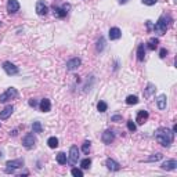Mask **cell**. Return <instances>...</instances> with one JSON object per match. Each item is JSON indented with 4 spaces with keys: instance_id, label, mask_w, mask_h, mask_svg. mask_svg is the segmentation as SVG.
I'll return each instance as SVG.
<instances>
[{
    "instance_id": "8992f818",
    "label": "cell",
    "mask_w": 177,
    "mask_h": 177,
    "mask_svg": "<svg viewBox=\"0 0 177 177\" xmlns=\"http://www.w3.org/2000/svg\"><path fill=\"white\" fill-rule=\"evenodd\" d=\"M79 161V148L76 145H72L69 148V156H68V162L71 165H76Z\"/></svg>"
},
{
    "instance_id": "ffe728a7",
    "label": "cell",
    "mask_w": 177,
    "mask_h": 177,
    "mask_svg": "<svg viewBox=\"0 0 177 177\" xmlns=\"http://www.w3.org/2000/svg\"><path fill=\"white\" fill-rule=\"evenodd\" d=\"M166 95L165 94H161L159 97H158L156 100V105H158V108L161 109V111H163V109H166Z\"/></svg>"
},
{
    "instance_id": "8d00e7d4",
    "label": "cell",
    "mask_w": 177,
    "mask_h": 177,
    "mask_svg": "<svg viewBox=\"0 0 177 177\" xmlns=\"http://www.w3.org/2000/svg\"><path fill=\"white\" fill-rule=\"evenodd\" d=\"M121 119H122L121 115H115V116H112V118H111V121L112 122H118V121H121Z\"/></svg>"
},
{
    "instance_id": "e575fe53",
    "label": "cell",
    "mask_w": 177,
    "mask_h": 177,
    "mask_svg": "<svg viewBox=\"0 0 177 177\" xmlns=\"http://www.w3.org/2000/svg\"><path fill=\"white\" fill-rule=\"evenodd\" d=\"M166 56H167V50L166 49H162L161 51H159V57H161V58H165Z\"/></svg>"
},
{
    "instance_id": "cb8c5ba5",
    "label": "cell",
    "mask_w": 177,
    "mask_h": 177,
    "mask_svg": "<svg viewBox=\"0 0 177 177\" xmlns=\"http://www.w3.org/2000/svg\"><path fill=\"white\" fill-rule=\"evenodd\" d=\"M137 102H138L137 95H127V98H126V104L127 105H136Z\"/></svg>"
},
{
    "instance_id": "d6a6232c",
    "label": "cell",
    "mask_w": 177,
    "mask_h": 177,
    "mask_svg": "<svg viewBox=\"0 0 177 177\" xmlns=\"http://www.w3.org/2000/svg\"><path fill=\"white\" fill-rule=\"evenodd\" d=\"M104 44H105L104 39H102V37H100L98 43H97V50H98V51H102V49H104Z\"/></svg>"
},
{
    "instance_id": "277c9868",
    "label": "cell",
    "mask_w": 177,
    "mask_h": 177,
    "mask_svg": "<svg viewBox=\"0 0 177 177\" xmlns=\"http://www.w3.org/2000/svg\"><path fill=\"white\" fill-rule=\"evenodd\" d=\"M17 95H18V92H17L15 87H8L4 93L0 94V102H7L8 100H13V98H17Z\"/></svg>"
},
{
    "instance_id": "e0dca14e",
    "label": "cell",
    "mask_w": 177,
    "mask_h": 177,
    "mask_svg": "<svg viewBox=\"0 0 177 177\" xmlns=\"http://www.w3.org/2000/svg\"><path fill=\"white\" fill-rule=\"evenodd\" d=\"M108 36L111 40H118L122 37V31L119 29V28H116V26H114V28H111L109 29V33H108Z\"/></svg>"
},
{
    "instance_id": "3957f363",
    "label": "cell",
    "mask_w": 177,
    "mask_h": 177,
    "mask_svg": "<svg viewBox=\"0 0 177 177\" xmlns=\"http://www.w3.org/2000/svg\"><path fill=\"white\" fill-rule=\"evenodd\" d=\"M24 166V159H14V161H8L6 163V167H4V172L7 174H11L17 170V169H20V167Z\"/></svg>"
},
{
    "instance_id": "6da1fadb",
    "label": "cell",
    "mask_w": 177,
    "mask_h": 177,
    "mask_svg": "<svg viewBox=\"0 0 177 177\" xmlns=\"http://www.w3.org/2000/svg\"><path fill=\"white\" fill-rule=\"evenodd\" d=\"M173 138H174V133L172 130H169L167 127H159L155 131V140L166 148H169L172 145Z\"/></svg>"
},
{
    "instance_id": "484cf974",
    "label": "cell",
    "mask_w": 177,
    "mask_h": 177,
    "mask_svg": "<svg viewBox=\"0 0 177 177\" xmlns=\"http://www.w3.org/2000/svg\"><path fill=\"white\" fill-rule=\"evenodd\" d=\"M43 130V126L40 122H33V125H32V131L33 133H42Z\"/></svg>"
},
{
    "instance_id": "d4e9b609",
    "label": "cell",
    "mask_w": 177,
    "mask_h": 177,
    "mask_svg": "<svg viewBox=\"0 0 177 177\" xmlns=\"http://www.w3.org/2000/svg\"><path fill=\"white\" fill-rule=\"evenodd\" d=\"M162 158H163V155H162L161 152H158V154H155V155H152V156L147 158V159H145V162H156V161H161Z\"/></svg>"
},
{
    "instance_id": "f35d334b",
    "label": "cell",
    "mask_w": 177,
    "mask_h": 177,
    "mask_svg": "<svg viewBox=\"0 0 177 177\" xmlns=\"http://www.w3.org/2000/svg\"><path fill=\"white\" fill-rule=\"evenodd\" d=\"M172 131H173V133H176V131H177V125H174V126H173V129H172Z\"/></svg>"
},
{
    "instance_id": "9c48e42d",
    "label": "cell",
    "mask_w": 177,
    "mask_h": 177,
    "mask_svg": "<svg viewBox=\"0 0 177 177\" xmlns=\"http://www.w3.org/2000/svg\"><path fill=\"white\" fill-rule=\"evenodd\" d=\"M36 13H37V15H40V17L47 15V13H49V7H47V4L44 3L43 0H39L36 3Z\"/></svg>"
},
{
    "instance_id": "5b68a950",
    "label": "cell",
    "mask_w": 177,
    "mask_h": 177,
    "mask_svg": "<svg viewBox=\"0 0 177 177\" xmlns=\"http://www.w3.org/2000/svg\"><path fill=\"white\" fill-rule=\"evenodd\" d=\"M3 69H4V72H6L7 75H10V76L18 75V72H20L18 66H15L13 63H10V61H6V63H3Z\"/></svg>"
},
{
    "instance_id": "5bb4252c",
    "label": "cell",
    "mask_w": 177,
    "mask_h": 177,
    "mask_svg": "<svg viewBox=\"0 0 177 177\" xmlns=\"http://www.w3.org/2000/svg\"><path fill=\"white\" fill-rule=\"evenodd\" d=\"M148 116H150L148 111H145V109H141V111H138V114H137V118H136V122H137L138 125H144L145 122L148 121Z\"/></svg>"
},
{
    "instance_id": "4316f807",
    "label": "cell",
    "mask_w": 177,
    "mask_h": 177,
    "mask_svg": "<svg viewBox=\"0 0 177 177\" xmlns=\"http://www.w3.org/2000/svg\"><path fill=\"white\" fill-rule=\"evenodd\" d=\"M47 144H49L50 148H57L58 147V138L57 137H50L47 140Z\"/></svg>"
},
{
    "instance_id": "d6986e66",
    "label": "cell",
    "mask_w": 177,
    "mask_h": 177,
    "mask_svg": "<svg viewBox=\"0 0 177 177\" xmlns=\"http://www.w3.org/2000/svg\"><path fill=\"white\" fill-rule=\"evenodd\" d=\"M145 58V46L144 43H140L137 47V60L138 61H144Z\"/></svg>"
},
{
    "instance_id": "74e56055",
    "label": "cell",
    "mask_w": 177,
    "mask_h": 177,
    "mask_svg": "<svg viewBox=\"0 0 177 177\" xmlns=\"http://www.w3.org/2000/svg\"><path fill=\"white\" fill-rule=\"evenodd\" d=\"M127 2H129V0H119V3H121V4H126Z\"/></svg>"
},
{
    "instance_id": "44dd1931",
    "label": "cell",
    "mask_w": 177,
    "mask_h": 177,
    "mask_svg": "<svg viewBox=\"0 0 177 177\" xmlns=\"http://www.w3.org/2000/svg\"><path fill=\"white\" fill-rule=\"evenodd\" d=\"M155 90H156L155 85H152V83H148L147 88H144V97H145V98H150V97H151V95L155 93Z\"/></svg>"
},
{
    "instance_id": "83f0119b",
    "label": "cell",
    "mask_w": 177,
    "mask_h": 177,
    "mask_svg": "<svg viewBox=\"0 0 177 177\" xmlns=\"http://www.w3.org/2000/svg\"><path fill=\"white\" fill-rule=\"evenodd\" d=\"M97 109H98L100 112H105L107 109H108V105H107L105 101H100L98 104H97Z\"/></svg>"
},
{
    "instance_id": "d590c367",
    "label": "cell",
    "mask_w": 177,
    "mask_h": 177,
    "mask_svg": "<svg viewBox=\"0 0 177 177\" xmlns=\"http://www.w3.org/2000/svg\"><path fill=\"white\" fill-rule=\"evenodd\" d=\"M29 105H31V107H33V108H35V107H36V105H37V101H36V100H35V98H31V100H29Z\"/></svg>"
},
{
    "instance_id": "603a6c76",
    "label": "cell",
    "mask_w": 177,
    "mask_h": 177,
    "mask_svg": "<svg viewBox=\"0 0 177 177\" xmlns=\"http://www.w3.org/2000/svg\"><path fill=\"white\" fill-rule=\"evenodd\" d=\"M66 161H68V158H66V154H64V152H60V154L57 155V162H58L60 165H65Z\"/></svg>"
},
{
    "instance_id": "4dcf8cb0",
    "label": "cell",
    "mask_w": 177,
    "mask_h": 177,
    "mask_svg": "<svg viewBox=\"0 0 177 177\" xmlns=\"http://www.w3.org/2000/svg\"><path fill=\"white\" fill-rule=\"evenodd\" d=\"M71 174L75 177H83V172L80 169H76V167H73L72 170H71Z\"/></svg>"
},
{
    "instance_id": "f1b7e54d",
    "label": "cell",
    "mask_w": 177,
    "mask_h": 177,
    "mask_svg": "<svg viewBox=\"0 0 177 177\" xmlns=\"http://www.w3.org/2000/svg\"><path fill=\"white\" fill-rule=\"evenodd\" d=\"M90 165H92V159H90V158H86V159H83V161L80 162L82 169H88V167H90Z\"/></svg>"
},
{
    "instance_id": "f546056e",
    "label": "cell",
    "mask_w": 177,
    "mask_h": 177,
    "mask_svg": "<svg viewBox=\"0 0 177 177\" xmlns=\"http://www.w3.org/2000/svg\"><path fill=\"white\" fill-rule=\"evenodd\" d=\"M90 144H92L90 141H85V143H83V145H82V151L85 152L86 155H87L88 151H90Z\"/></svg>"
},
{
    "instance_id": "ac0fdd59",
    "label": "cell",
    "mask_w": 177,
    "mask_h": 177,
    "mask_svg": "<svg viewBox=\"0 0 177 177\" xmlns=\"http://www.w3.org/2000/svg\"><path fill=\"white\" fill-rule=\"evenodd\" d=\"M39 108L42 112H49L51 109V102H50L49 98H43L39 104Z\"/></svg>"
},
{
    "instance_id": "ba28073f",
    "label": "cell",
    "mask_w": 177,
    "mask_h": 177,
    "mask_svg": "<svg viewBox=\"0 0 177 177\" xmlns=\"http://www.w3.org/2000/svg\"><path fill=\"white\" fill-rule=\"evenodd\" d=\"M69 8H71V6H69V4H64L63 7L54 6V7H53V13H54V15H56V17H58V18H64V17H66Z\"/></svg>"
},
{
    "instance_id": "52a82bcc",
    "label": "cell",
    "mask_w": 177,
    "mask_h": 177,
    "mask_svg": "<svg viewBox=\"0 0 177 177\" xmlns=\"http://www.w3.org/2000/svg\"><path fill=\"white\" fill-rule=\"evenodd\" d=\"M35 144H36V138H35V136H33L32 133H28V134L22 138V145L26 150H32V148L35 147Z\"/></svg>"
},
{
    "instance_id": "8fae6325",
    "label": "cell",
    "mask_w": 177,
    "mask_h": 177,
    "mask_svg": "<svg viewBox=\"0 0 177 177\" xmlns=\"http://www.w3.org/2000/svg\"><path fill=\"white\" fill-rule=\"evenodd\" d=\"M80 64H82V60L78 58V57H73L66 63V69L68 71H75V69H78L80 66Z\"/></svg>"
},
{
    "instance_id": "30bf717a",
    "label": "cell",
    "mask_w": 177,
    "mask_h": 177,
    "mask_svg": "<svg viewBox=\"0 0 177 177\" xmlns=\"http://www.w3.org/2000/svg\"><path fill=\"white\" fill-rule=\"evenodd\" d=\"M7 11L8 14H15L20 11V3L18 0H8L7 2Z\"/></svg>"
},
{
    "instance_id": "7a4b0ae2",
    "label": "cell",
    "mask_w": 177,
    "mask_h": 177,
    "mask_svg": "<svg viewBox=\"0 0 177 177\" xmlns=\"http://www.w3.org/2000/svg\"><path fill=\"white\" fill-rule=\"evenodd\" d=\"M172 21L173 20H172V17L169 15V14H162V15L159 17V20L156 21V24L154 25V32L158 33L159 36L165 35L166 31L169 29V25H170Z\"/></svg>"
},
{
    "instance_id": "7402d4cb",
    "label": "cell",
    "mask_w": 177,
    "mask_h": 177,
    "mask_svg": "<svg viewBox=\"0 0 177 177\" xmlns=\"http://www.w3.org/2000/svg\"><path fill=\"white\" fill-rule=\"evenodd\" d=\"M159 44V39L158 37H151V39L148 40V49L150 50H155Z\"/></svg>"
},
{
    "instance_id": "7c38bea8",
    "label": "cell",
    "mask_w": 177,
    "mask_h": 177,
    "mask_svg": "<svg viewBox=\"0 0 177 177\" xmlns=\"http://www.w3.org/2000/svg\"><path fill=\"white\" fill-rule=\"evenodd\" d=\"M101 140L104 144H111L112 141L115 140V133L112 130H105L101 136Z\"/></svg>"
},
{
    "instance_id": "1f68e13d",
    "label": "cell",
    "mask_w": 177,
    "mask_h": 177,
    "mask_svg": "<svg viewBox=\"0 0 177 177\" xmlns=\"http://www.w3.org/2000/svg\"><path fill=\"white\" fill-rule=\"evenodd\" d=\"M127 129H129V131H133V133H134L137 126H136V123L133 121H127Z\"/></svg>"
},
{
    "instance_id": "4fadbf2b",
    "label": "cell",
    "mask_w": 177,
    "mask_h": 177,
    "mask_svg": "<svg viewBox=\"0 0 177 177\" xmlns=\"http://www.w3.org/2000/svg\"><path fill=\"white\" fill-rule=\"evenodd\" d=\"M105 166H107V169H108V170H111V172L121 170V165L115 161V159H111V158H108V159H107V162H105Z\"/></svg>"
},
{
    "instance_id": "836d02e7",
    "label": "cell",
    "mask_w": 177,
    "mask_h": 177,
    "mask_svg": "<svg viewBox=\"0 0 177 177\" xmlns=\"http://www.w3.org/2000/svg\"><path fill=\"white\" fill-rule=\"evenodd\" d=\"M143 3L147 4V6H154L158 3V0H143Z\"/></svg>"
},
{
    "instance_id": "9a60e30c",
    "label": "cell",
    "mask_w": 177,
    "mask_h": 177,
    "mask_svg": "<svg viewBox=\"0 0 177 177\" xmlns=\"http://www.w3.org/2000/svg\"><path fill=\"white\" fill-rule=\"evenodd\" d=\"M14 111V107L13 105H6L3 108V111H0V119H8L11 116V114H13Z\"/></svg>"
},
{
    "instance_id": "2e32d148",
    "label": "cell",
    "mask_w": 177,
    "mask_h": 177,
    "mask_svg": "<svg viewBox=\"0 0 177 177\" xmlns=\"http://www.w3.org/2000/svg\"><path fill=\"white\" fill-rule=\"evenodd\" d=\"M161 167L163 169V170H167V172L174 170V169L177 167V161H176V159H169V161L163 162Z\"/></svg>"
}]
</instances>
